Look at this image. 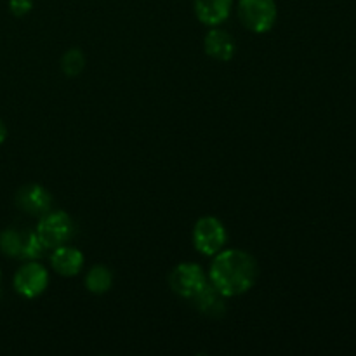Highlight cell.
<instances>
[{"mask_svg":"<svg viewBox=\"0 0 356 356\" xmlns=\"http://www.w3.org/2000/svg\"><path fill=\"white\" fill-rule=\"evenodd\" d=\"M212 257L209 282L225 298L242 296L256 285L259 266L252 254L240 249H222Z\"/></svg>","mask_w":356,"mask_h":356,"instance_id":"obj_1","label":"cell"},{"mask_svg":"<svg viewBox=\"0 0 356 356\" xmlns=\"http://www.w3.org/2000/svg\"><path fill=\"white\" fill-rule=\"evenodd\" d=\"M35 232L47 249H56L59 245H66L73 238L75 222L66 212L49 211L47 214L40 216Z\"/></svg>","mask_w":356,"mask_h":356,"instance_id":"obj_2","label":"cell"},{"mask_svg":"<svg viewBox=\"0 0 356 356\" xmlns=\"http://www.w3.org/2000/svg\"><path fill=\"white\" fill-rule=\"evenodd\" d=\"M228 233L225 225L214 216H204L193 226V245L202 256H216L225 249Z\"/></svg>","mask_w":356,"mask_h":356,"instance_id":"obj_3","label":"cell"},{"mask_svg":"<svg viewBox=\"0 0 356 356\" xmlns=\"http://www.w3.org/2000/svg\"><path fill=\"white\" fill-rule=\"evenodd\" d=\"M275 0H240L238 17L247 30L254 33H266L277 23Z\"/></svg>","mask_w":356,"mask_h":356,"instance_id":"obj_4","label":"cell"},{"mask_svg":"<svg viewBox=\"0 0 356 356\" xmlns=\"http://www.w3.org/2000/svg\"><path fill=\"white\" fill-rule=\"evenodd\" d=\"M209 282L204 268L197 263H181L170 271L169 285L179 298L191 299Z\"/></svg>","mask_w":356,"mask_h":356,"instance_id":"obj_5","label":"cell"},{"mask_svg":"<svg viewBox=\"0 0 356 356\" xmlns=\"http://www.w3.org/2000/svg\"><path fill=\"white\" fill-rule=\"evenodd\" d=\"M49 273L38 261H26L14 275V289L26 299H35L45 292Z\"/></svg>","mask_w":356,"mask_h":356,"instance_id":"obj_6","label":"cell"},{"mask_svg":"<svg viewBox=\"0 0 356 356\" xmlns=\"http://www.w3.org/2000/svg\"><path fill=\"white\" fill-rule=\"evenodd\" d=\"M16 205L19 211L26 212L30 216H44L52 207V195L42 184L31 183L24 184L16 191Z\"/></svg>","mask_w":356,"mask_h":356,"instance_id":"obj_7","label":"cell"},{"mask_svg":"<svg viewBox=\"0 0 356 356\" xmlns=\"http://www.w3.org/2000/svg\"><path fill=\"white\" fill-rule=\"evenodd\" d=\"M190 301L197 312L209 316V318H222L226 313L225 296H222L211 282H207Z\"/></svg>","mask_w":356,"mask_h":356,"instance_id":"obj_8","label":"cell"},{"mask_svg":"<svg viewBox=\"0 0 356 356\" xmlns=\"http://www.w3.org/2000/svg\"><path fill=\"white\" fill-rule=\"evenodd\" d=\"M205 54L211 56L216 61L226 63L235 56L236 44L235 38L228 33L226 30L218 26H212V30L205 35L204 40Z\"/></svg>","mask_w":356,"mask_h":356,"instance_id":"obj_9","label":"cell"},{"mask_svg":"<svg viewBox=\"0 0 356 356\" xmlns=\"http://www.w3.org/2000/svg\"><path fill=\"white\" fill-rule=\"evenodd\" d=\"M51 266L61 277H76L83 268V254L70 245H59L52 249Z\"/></svg>","mask_w":356,"mask_h":356,"instance_id":"obj_10","label":"cell"},{"mask_svg":"<svg viewBox=\"0 0 356 356\" xmlns=\"http://www.w3.org/2000/svg\"><path fill=\"white\" fill-rule=\"evenodd\" d=\"M233 0H193V9L198 21L205 26H219L232 13Z\"/></svg>","mask_w":356,"mask_h":356,"instance_id":"obj_11","label":"cell"},{"mask_svg":"<svg viewBox=\"0 0 356 356\" xmlns=\"http://www.w3.org/2000/svg\"><path fill=\"white\" fill-rule=\"evenodd\" d=\"M113 287V273L104 264H96L86 275V289L90 294H106Z\"/></svg>","mask_w":356,"mask_h":356,"instance_id":"obj_12","label":"cell"},{"mask_svg":"<svg viewBox=\"0 0 356 356\" xmlns=\"http://www.w3.org/2000/svg\"><path fill=\"white\" fill-rule=\"evenodd\" d=\"M24 238H26V229L21 232L16 228H7L0 233V250L9 257H17L19 259L23 252Z\"/></svg>","mask_w":356,"mask_h":356,"instance_id":"obj_13","label":"cell"},{"mask_svg":"<svg viewBox=\"0 0 356 356\" xmlns=\"http://www.w3.org/2000/svg\"><path fill=\"white\" fill-rule=\"evenodd\" d=\"M59 68H61L63 75L75 79L86 68V56H83L82 49L72 47L66 52H63L61 61H59Z\"/></svg>","mask_w":356,"mask_h":356,"instance_id":"obj_14","label":"cell"},{"mask_svg":"<svg viewBox=\"0 0 356 356\" xmlns=\"http://www.w3.org/2000/svg\"><path fill=\"white\" fill-rule=\"evenodd\" d=\"M45 250H47V247L44 245V242H42L40 236L37 235V232H30V229H26V238H24L23 252H21L19 259L37 261L44 256Z\"/></svg>","mask_w":356,"mask_h":356,"instance_id":"obj_15","label":"cell"},{"mask_svg":"<svg viewBox=\"0 0 356 356\" xmlns=\"http://www.w3.org/2000/svg\"><path fill=\"white\" fill-rule=\"evenodd\" d=\"M33 9V0H9V10L16 17H23Z\"/></svg>","mask_w":356,"mask_h":356,"instance_id":"obj_16","label":"cell"},{"mask_svg":"<svg viewBox=\"0 0 356 356\" xmlns=\"http://www.w3.org/2000/svg\"><path fill=\"white\" fill-rule=\"evenodd\" d=\"M6 138H7V127H6V125H3V122L0 120V145H2V143L6 141Z\"/></svg>","mask_w":356,"mask_h":356,"instance_id":"obj_17","label":"cell"}]
</instances>
